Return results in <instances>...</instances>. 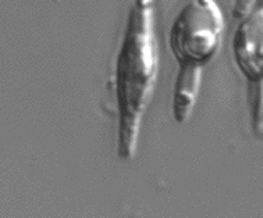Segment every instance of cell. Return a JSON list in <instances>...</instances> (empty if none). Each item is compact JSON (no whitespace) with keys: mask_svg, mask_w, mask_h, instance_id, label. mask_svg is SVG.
Wrapping results in <instances>:
<instances>
[{"mask_svg":"<svg viewBox=\"0 0 263 218\" xmlns=\"http://www.w3.org/2000/svg\"><path fill=\"white\" fill-rule=\"evenodd\" d=\"M152 5L153 0H135L116 62L117 154L124 160L134 157L141 118L152 95L158 71Z\"/></svg>","mask_w":263,"mask_h":218,"instance_id":"cell-1","label":"cell"},{"mask_svg":"<svg viewBox=\"0 0 263 218\" xmlns=\"http://www.w3.org/2000/svg\"><path fill=\"white\" fill-rule=\"evenodd\" d=\"M224 19L215 0H190L170 31L173 54L180 62L174 93V118L187 121L199 86L201 67L220 45Z\"/></svg>","mask_w":263,"mask_h":218,"instance_id":"cell-2","label":"cell"},{"mask_svg":"<svg viewBox=\"0 0 263 218\" xmlns=\"http://www.w3.org/2000/svg\"><path fill=\"white\" fill-rule=\"evenodd\" d=\"M233 56L239 71L256 88L255 132H263V7L245 15L233 38Z\"/></svg>","mask_w":263,"mask_h":218,"instance_id":"cell-3","label":"cell"},{"mask_svg":"<svg viewBox=\"0 0 263 218\" xmlns=\"http://www.w3.org/2000/svg\"><path fill=\"white\" fill-rule=\"evenodd\" d=\"M249 7H251V0H237L234 7V17L237 18L245 17L249 13Z\"/></svg>","mask_w":263,"mask_h":218,"instance_id":"cell-4","label":"cell"}]
</instances>
